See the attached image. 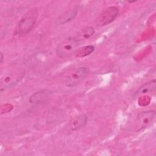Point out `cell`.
<instances>
[{"mask_svg": "<svg viewBox=\"0 0 156 156\" xmlns=\"http://www.w3.org/2000/svg\"><path fill=\"white\" fill-rule=\"evenodd\" d=\"M38 15V13L36 8H33L26 12L18 23L16 29L17 33L19 35H24L28 33L34 27Z\"/></svg>", "mask_w": 156, "mask_h": 156, "instance_id": "6da1fadb", "label": "cell"}, {"mask_svg": "<svg viewBox=\"0 0 156 156\" xmlns=\"http://www.w3.org/2000/svg\"><path fill=\"white\" fill-rule=\"evenodd\" d=\"M74 37H69L61 41L56 47V54L60 58H65L74 54L79 44Z\"/></svg>", "mask_w": 156, "mask_h": 156, "instance_id": "7a4b0ae2", "label": "cell"}, {"mask_svg": "<svg viewBox=\"0 0 156 156\" xmlns=\"http://www.w3.org/2000/svg\"><path fill=\"white\" fill-rule=\"evenodd\" d=\"M88 68L85 66L73 69L63 78V83L71 87L78 84L88 74Z\"/></svg>", "mask_w": 156, "mask_h": 156, "instance_id": "3957f363", "label": "cell"}, {"mask_svg": "<svg viewBox=\"0 0 156 156\" xmlns=\"http://www.w3.org/2000/svg\"><path fill=\"white\" fill-rule=\"evenodd\" d=\"M118 9L115 6H110L104 9L97 16L96 24L99 26H104L111 23L117 17Z\"/></svg>", "mask_w": 156, "mask_h": 156, "instance_id": "277c9868", "label": "cell"}, {"mask_svg": "<svg viewBox=\"0 0 156 156\" xmlns=\"http://www.w3.org/2000/svg\"><path fill=\"white\" fill-rule=\"evenodd\" d=\"M155 118V110H147L140 112L138 114L135 121L136 130H142L150 126L154 122Z\"/></svg>", "mask_w": 156, "mask_h": 156, "instance_id": "5b68a950", "label": "cell"}, {"mask_svg": "<svg viewBox=\"0 0 156 156\" xmlns=\"http://www.w3.org/2000/svg\"><path fill=\"white\" fill-rule=\"evenodd\" d=\"M23 75V71L21 69H16L12 73H5L1 77V88H6L15 83Z\"/></svg>", "mask_w": 156, "mask_h": 156, "instance_id": "8992f818", "label": "cell"}, {"mask_svg": "<svg viewBox=\"0 0 156 156\" xmlns=\"http://www.w3.org/2000/svg\"><path fill=\"white\" fill-rule=\"evenodd\" d=\"M94 34V29L91 26H86L77 32L75 36L76 40L80 43L84 40L89 39Z\"/></svg>", "mask_w": 156, "mask_h": 156, "instance_id": "52a82bcc", "label": "cell"}, {"mask_svg": "<svg viewBox=\"0 0 156 156\" xmlns=\"http://www.w3.org/2000/svg\"><path fill=\"white\" fill-rule=\"evenodd\" d=\"M87 116L85 114L74 117L70 122L69 127L71 130H76L83 127L87 123Z\"/></svg>", "mask_w": 156, "mask_h": 156, "instance_id": "ba28073f", "label": "cell"}, {"mask_svg": "<svg viewBox=\"0 0 156 156\" xmlns=\"http://www.w3.org/2000/svg\"><path fill=\"white\" fill-rule=\"evenodd\" d=\"M155 80H153L151 82H147L141 86L135 93L134 97L138 96L139 95L147 93H152L155 91Z\"/></svg>", "mask_w": 156, "mask_h": 156, "instance_id": "9c48e42d", "label": "cell"}, {"mask_svg": "<svg viewBox=\"0 0 156 156\" xmlns=\"http://www.w3.org/2000/svg\"><path fill=\"white\" fill-rule=\"evenodd\" d=\"M77 13V10L76 8L67 10L58 17L57 22L59 24H65L72 20L76 16Z\"/></svg>", "mask_w": 156, "mask_h": 156, "instance_id": "30bf717a", "label": "cell"}, {"mask_svg": "<svg viewBox=\"0 0 156 156\" xmlns=\"http://www.w3.org/2000/svg\"><path fill=\"white\" fill-rule=\"evenodd\" d=\"M51 91L49 90H41L35 93H34L30 98L29 101L30 103H38L46 100L51 94Z\"/></svg>", "mask_w": 156, "mask_h": 156, "instance_id": "8fae6325", "label": "cell"}, {"mask_svg": "<svg viewBox=\"0 0 156 156\" xmlns=\"http://www.w3.org/2000/svg\"><path fill=\"white\" fill-rule=\"evenodd\" d=\"M94 50V46L93 45L85 46L83 47L77 48V49L74 52V55L76 57L83 58L87 55L91 54Z\"/></svg>", "mask_w": 156, "mask_h": 156, "instance_id": "7c38bea8", "label": "cell"}, {"mask_svg": "<svg viewBox=\"0 0 156 156\" xmlns=\"http://www.w3.org/2000/svg\"><path fill=\"white\" fill-rule=\"evenodd\" d=\"M13 108L12 105L10 104H5L1 105V113H5L10 112Z\"/></svg>", "mask_w": 156, "mask_h": 156, "instance_id": "4fadbf2b", "label": "cell"}, {"mask_svg": "<svg viewBox=\"0 0 156 156\" xmlns=\"http://www.w3.org/2000/svg\"><path fill=\"white\" fill-rule=\"evenodd\" d=\"M150 98L149 96H143L140 98L138 101V103L141 106H145L149 104L150 102Z\"/></svg>", "mask_w": 156, "mask_h": 156, "instance_id": "5bb4252c", "label": "cell"}, {"mask_svg": "<svg viewBox=\"0 0 156 156\" xmlns=\"http://www.w3.org/2000/svg\"><path fill=\"white\" fill-rule=\"evenodd\" d=\"M2 60H3V54L1 52V63L2 62Z\"/></svg>", "mask_w": 156, "mask_h": 156, "instance_id": "9a60e30c", "label": "cell"}]
</instances>
